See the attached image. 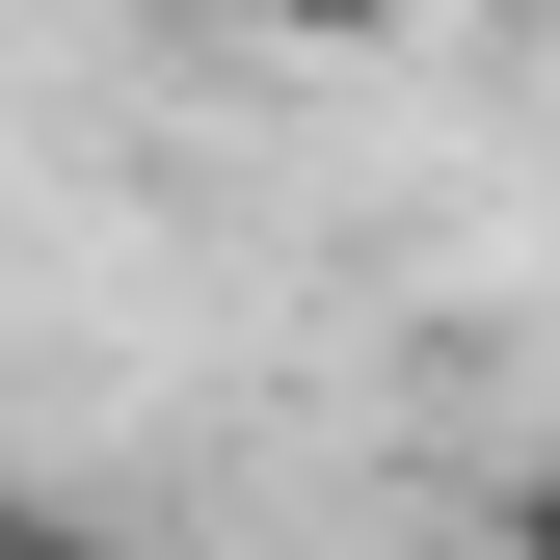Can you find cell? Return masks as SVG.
<instances>
[{"instance_id":"cell-2","label":"cell","mask_w":560,"mask_h":560,"mask_svg":"<svg viewBox=\"0 0 560 560\" xmlns=\"http://www.w3.org/2000/svg\"><path fill=\"white\" fill-rule=\"evenodd\" d=\"M0 560H107V534H54V508H0Z\"/></svg>"},{"instance_id":"cell-3","label":"cell","mask_w":560,"mask_h":560,"mask_svg":"<svg viewBox=\"0 0 560 560\" xmlns=\"http://www.w3.org/2000/svg\"><path fill=\"white\" fill-rule=\"evenodd\" d=\"M508 560H560V480H534V534H508Z\"/></svg>"},{"instance_id":"cell-1","label":"cell","mask_w":560,"mask_h":560,"mask_svg":"<svg viewBox=\"0 0 560 560\" xmlns=\"http://www.w3.org/2000/svg\"><path fill=\"white\" fill-rule=\"evenodd\" d=\"M267 27H320V54H347V27H400V0H267Z\"/></svg>"}]
</instances>
